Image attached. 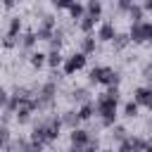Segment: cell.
<instances>
[{
  "label": "cell",
  "instance_id": "cell-1",
  "mask_svg": "<svg viewBox=\"0 0 152 152\" xmlns=\"http://www.w3.org/2000/svg\"><path fill=\"white\" fill-rule=\"evenodd\" d=\"M59 131H62V121H59V114L55 112H48L43 114L38 121H33V128H31V142H38V145H52L55 140H59Z\"/></svg>",
  "mask_w": 152,
  "mask_h": 152
},
{
  "label": "cell",
  "instance_id": "cell-2",
  "mask_svg": "<svg viewBox=\"0 0 152 152\" xmlns=\"http://www.w3.org/2000/svg\"><path fill=\"white\" fill-rule=\"evenodd\" d=\"M93 107H95V116L100 119V126L102 128H112L116 124V107H119V102H114L104 93H100L93 100Z\"/></svg>",
  "mask_w": 152,
  "mask_h": 152
},
{
  "label": "cell",
  "instance_id": "cell-3",
  "mask_svg": "<svg viewBox=\"0 0 152 152\" xmlns=\"http://www.w3.org/2000/svg\"><path fill=\"white\" fill-rule=\"evenodd\" d=\"M88 81L90 83H100L104 88H112V86H119L121 83V71L114 69V66H93L88 71Z\"/></svg>",
  "mask_w": 152,
  "mask_h": 152
},
{
  "label": "cell",
  "instance_id": "cell-4",
  "mask_svg": "<svg viewBox=\"0 0 152 152\" xmlns=\"http://www.w3.org/2000/svg\"><path fill=\"white\" fill-rule=\"evenodd\" d=\"M128 40L135 43V45H145L152 40V21L145 19V21H138V24H131L128 31H126Z\"/></svg>",
  "mask_w": 152,
  "mask_h": 152
},
{
  "label": "cell",
  "instance_id": "cell-5",
  "mask_svg": "<svg viewBox=\"0 0 152 152\" xmlns=\"http://www.w3.org/2000/svg\"><path fill=\"white\" fill-rule=\"evenodd\" d=\"M57 26H59V24H57V17H55V14H43L40 21H38V26L33 28L36 40H50V36L55 33Z\"/></svg>",
  "mask_w": 152,
  "mask_h": 152
},
{
  "label": "cell",
  "instance_id": "cell-6",
  "mask_svg": "<svg viewBox=\"0 0 152 152\" xmlns=\"http://www.w3.org/2000/svg\"><path fill=\"white\" fill-rule=\"evenodd\" d=\"M86 64H88V57L76 50V52H71L69 57H64V62H62V74H64V76H74V74H78L81 69H86Z\"/></svg>",
  "mask_w": 152,
  "mask_h": 152
},
{
  "label": "cell",
  "instance_id": "cell-7",
  "mask_svg": "<svg viewBox=\"0 0 152 152\" xmlns=\"http://www.w3.org/2000/svg\"><path fill=\"white\" fill-rule=\"evenodd\" d=\"M133 102L142 109H152V88L150 86H138L133 88Z\"/></svg>",
  "mask_w": 152,
  "mask_h": 152
},
{
  "label": "cell",
  "instance_id": "cell-8",
  "mask_svg": "<svg viewBox=\"0 0 152 152\" xmlns=\"http://www.w3.org/2000/svg\"><path fill=\"white\" fill-rule=\"evenodd\" d=\"M93 36H95V40H97V43H112V38L116 36V26H114V21H109V19H107V21H102Z\"/></svg>",
  "mask_w": 152,
  "mask_h": 152
},
{
  "label": "cell",
  "instance_id": "cell-9",
  "mask_svg": "<svg viewBox=\"0 0 152 152\" xmlns=\"http://www.w3.org/2000/svg\"><path fill=\"white\" fill-rule=\"evenodd\" d=\"M69 100H71L76 107H81V104H86V102H93V93H90L88 86H74L71 93H69Z\"/></svg>",
  "mask_w": 152,
  "mask_h": 152
},
{
  "label": "cell",
  "instance_id": "cell-10",
  "mask_svg": "<svg viewBox=\"0 0 152 152\" xmlns=\"http://www.w3.org/2000/svg\"><path fill=\"white\" fill-rule=\"evenodd\" d=\"M93 138H95V135H93L90 131H86V128H81V126H78V128H74V131L69 133V142H71V145H78V147H83V145H88V142H90Z\"/></svg>",
  "mask_w": 152,
  "mask_h": 152
},
{
  "label": "cell",
  "instance_id": "cell-11",
  "mask_svg": "<svg viewBox=\"0 0 152 152\" xmlns=\"http://www.w3.org/2000/svg\"><path fill=\"white\" fill-rule=\"evenodd\" d=\"M36 33H33V28H26V31H21L19 33V38H17V45L21 48V50H31L33 52V48H36Z\"/></svg>",
  "mask_w": 152,
  "mask_h": 152
},
{
  "label": "cell",
  "instance_id": "cell-12",
  "mask_svg": "<svg viewBox=\"0 0 152 152\" xmlns=\"http://www.w3.org/2000/svg\"><path fill=\"white\" fill-rule=\"evenodd\" d=\"M78 52L86 55V57L97 52V40H95L93 33H90V36H81V40H78Z\"/></svg>",
  "mask_w": 152,
  "mask_h": 152
},
{
  "label": "cell",
  "instance_id": "cell-13",
  "mask_svg": "<svg viewBox=\"0 0 152 152\" xmlns=\"http://www.w3.org/2000/svg\"><path fill=\"white\" fill-rule=\"evenodd\" d=\"M59 121H62V128H69V131L78 128V124H81L76 109H66V112H62V114H59Z\"/></svg>",
  "mask_w": 152,
  "mask_h": 152
},
{
  "label": "cell",
  "instance_id": "cell-14",
  "mask_svg": "<svg viewBox=\"0 0 152 152\" xmlns=\"http://www.w3.org/2000/svg\"><path fill=\"white\" fill-rule=\"evenodd\" d=\"M21 31H24V19H21L19 14L10 17V21H7V33H5V36H10V38H19Z\"/></svg>",
  "mask_w": 152,
  "mask_h": 152
},
{
  "label": "cell",
  "instance_id": "cell-15",
  "mask_svg": "<svg viewBox=\"0 0 152 152\" xmlns=\"http://www.w3.org/2000/svg\"><path fill=\"white\" fill-rule=\"evenodd\" d=\"M83 7H86V17L95 19V21H97V19L102 17V12H104V5H102L100 0H88Z\"/></svg>",
  "mask_w": 152,
  "mask_h": 152
},
{
  "label": "cell",
  "instance_id": "cell-16",
  "mask_svg": "<svg viewBox=\"0 0 152 152\" xmlns=\"http://www.w3.org/2000/svg\"><path fill=\"white\" fill-rule=\"evenodd\" d=\"M64 40H66V31H64L62 26H57V28H55V33L50 36L48 45H50V50H59V52H62V45H64Z\"/></svg>",
  "mask_w": 152,
  "mask_h": 152
},
{
  "label": "cell",
  "instance_id": "cell-17",
  "mask_svg": "<svg viewBox=\"0 0 152 152\" xmlns=\"http://www.w3.org/2000/svg\"><path fill=\"white\" fill-rule=\"evenodd\" d=\"M128 135H131V131H128L124 124H114V126L109 128V138H112V142H116V145H119V142H124Z\"/></svg>",
  "mask_w": 152,
  "mask_h": 152
},
{
  "label": "cell",
  "instance_id": "cell-18",
  "mask_svg": "<svg viewBox=\"0 0 152 152\" xmlns=\"http://www.w3.org/2000/svg\"><path fill=\"white\" fill-rule=\"evenodd\" d=\"M62 62H64V55H62L59 50H48V52H45V64H48L52 71H57V69L62 66Z\"/></svg>",
  "mask_w": 152,
  "mask_h": 152
},
{
  "label": "cell",
  "instance_id": "cell-19",
  "mask_svg": "<svg viewBox=\"0 0 152 152\" xmlns=\"http://www.w3.org/2000/svg\"><path fill=\"white\" fill-rule=\"evenodd\" d=\"M95 19H90V17H83V19H78L76 21V28L83 33V36H90V33H95Z\"/></svg>",
  "mask_w": 152,
  "mask_h": 152
},
{
  "label": "cell",
  "instance_id": "cell-20",
  "mask_svg": "<svg viewBox=\"0 0 152 152\" xmlns=\"http://www.w3.org/2000/svg\"><path fill=\"white\" fill-rule=\"evenodd\" d=\"M131 45V40H128V36L124 33V31H116V36L112 38V48L116 50V52H124L126 48Z\"/></svg>",
  "mask_w": 152,
  "mask_h": 152
},
{
  "label": "cell",
  "instance_id": "cell-21",
  "mask_svg": "<svg viewBox=\"0 0 152 152\" xmlns=\"http://www.w3.org/2000/svg\"><path fill=\"white\" fill-rule=\"evenodd\" d=\"M66 12H69V19H71L74 24H76L78 19H83V17H86V7H83V2H71Z\"/></svg>",
  "mask_w": 152,
  "mask_h": 152
},
{
  "label": "cell",
  "instance_id": "cell-22",
  "mask_svg": "<svg viewBox=\"0 0 152 152\" xmlns=\"http://www.w3.org/2000/svg\"><path fill=\"white\" fill-rule=\"evenodd\" d=\"M128 19H131V24H138V21H145V12H142V7H140V2H133L131 7H128Z\"/></svg>",
  "mask_w": 152,
  "mask_h": 152
},
{
  "label": "cell",
  "instance_id": "cell-23",
  "mask_svg": "<svg viewBox=\"0 0 152 152\" xmlns=\"http://www.w3.org/2000/svg\"><path fill=\"white\" fill-rule=\"evenodd\" d=\"M76 114H78V121H90V119L95 116V107H93V102L81 104V107L76 109Z\"/></svg>",
  "mask_w": 152,
  "mask_h": 152
},
{
  "label": "cell",
  "instance_id": "cell-24",
  "mask_svg": "<svg viewBox=\"0 0 152 152\" xmlns=\"http://www.w3.org/2000/svg\"><path fill=\"white\" fill-rule=\"evenodd\" d=\"M28 64H31L33 69H40V66H45V52H40V50H33V52H28Z\"/></svg>",
  "mask_w": 152,
  "mask_h": 152
},
{
  "label": "cell",
  "instance_id": "cell-25",
  "mask_svg": "<svg viewBox=\"0 0 152 152\" xmlns=\"http://www.w3.org/2000/svg\"><path fill=\"white\" fill-rule=\"evenodd\" d=\"M138 114H140V107H138L133 100H128V102L124 104V116H126V119H138Z\"/></svg>",
  "mask_w": 152,
  "mask_h": 152
},
{
  "label": "cell",
  "instance_id": "cell-26",
  "mask_svg": "<svg viewBox=\"0 0 152 152\" xmlns=\"http://www.w3.org/2000/svg\"><path fill=\"white\" fill-rule=\"evenodd\" d=\"M10 140H12V133H10V126H0V152H5V150H7V145H10Z\"/></svg>",
  "mask_w": 152,
  "mask_h": 152
},
{
  "label": "cell",
  "instance_id": "cell-27",
  "mask_svg": "<svg viewBox=\"0 0 152 152\" xmlns=\"http://www.w3.org/2000/svg\"><path fill=\"white\" fill-rule=\"evenodd\" d=\"M104 95H107L109 100H114V102H121V90H119V86H112V88H104Z\"/></svg>",
  "mask_w": 152,
  "mask_h": 152
},
{
  "label": "cell",
  "instance_id": "cell-28",
  "mask_svg": "<svg viewBox=\"0 0 152 152\" xmlns=\"http://www.w3.org/2000/svg\"><path fill=\"white\" fill-rule=\"evenodd\" d=\"M2 48H5V50H14V48H19V45H17V38L5 36V38H2Z\"/></svg>",
  "mask_w": 152,
  "mask_h": 152
},
{
  "label": "cell",
  "instance_id": "cell-29",
  "mask_svg": "<svg viewBox=\"0 0 152 152\" xmlns=\"http://www.w3.org/2000/svg\"><path fill=\"white\" fill-rule=\"evenodd\" d=\"M71 2H74V0H55V2H52V7H55V10H69V5H71Z\"/></svg>",
  "mask_w": 152,
  "mask_h": 152
},
{
  "label": "cell",
  "instance_id": "cell-30",
  "mask_svg": "<svg viewBox=\"0 0 152 152\" xmlns=\"http://www.w3.org/2000/svg\"><path fill=\"white\" fill-rule=\"evenodd\" d=\"M131 5H133V0H119V2H116V10H119V12H128Z\"/></svg>",
  "mask_w": 152,
  "mask_h": 152
},
{
  "label": "cell",
  "instance_id": "cell-31",
  "mask_svg": "<svg viewBox=\"0 0 152 152\" xmlns=\"http://www.w3.org/2000/svg\"><path fill=\"white\" fill-rule=\"evenodd\" d=\"M43 150H45L43 145H38V142H31V140H28V145H26V150H24V152H43Z\"/></svg>",
  "mask_w": 152,
  "mask_h": 152
},
{
  "label": "cell",
  "instance_id": "cell-32",
  "mask_svg": "<svg viewBox=\"0 0 152 152\" xmlns=\"http://www.w3.org/2000/svg\"><path fill=\"white\" fill-rule=\"evenodd\" d=\"M7 97H10V93H7L5 88H0V109H5V104H7Z\"/></svg>",
  "mask_w": 152,
  "mask_h": 152
},
{
  "label": "cell",
  "instance_id": "cell-33",
  "mask_svg": "<svg viewBox=\"0 0 152 152\" xmlns=\"http://www.w3.org/2000/svg\"><path fill=\"white\" fill-rule=\"evenodd\" d=\"M2 7H5V10H12V7H14V2H12V0H7V2H2Z\"/></svg>",
  "mask_w": 152,
  "mask_h": 152
},
{
  "label": "cell",
  "instance_id": "cell-34",
  "mask_svg": "<svg viewBox=\"0 0 152 152\" xmlns=\"http://www.w3.org/2000/svg\"><path fill=\"white\" fill-rule=\"evenodd\" d=\"M100 152H114V147H100Z\"/></svg>",
  "mask_w": 152,
  "mask_h": 152
},
{
  "label": "cell",
  "instance_id": "cell-35",
  "mask_svg": "<svg viewBox=\"0 0 152 152\" xmlns=\"http://www.w3.org/2000/svg\"><path fill=\"white\" fill-rule=\"evenodd\" d=\"M57 152H62V150H57Z\"/></svg>",
  "mask_w": 152,
  "mask_h": 152
}]
</instances>
